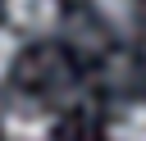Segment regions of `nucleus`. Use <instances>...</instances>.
Segmentation results:
<instances>
[{"label":"nucleus","instance_id":"1","mask_svg":"<svg viewBox=\"0 0 146 141\" xmlns=\"http://www.w3.org/2000/svg\"><path fill=\"white\" fill-rule=\"evenodd\" d=\"M0 132H5V141H50V132H55V118L41 109V105H27V100H18L5 118H0Z\"/></svg>","mask_w":146,"mask_h":141},{"label":"nucleus","instance_id":"2","mask_svg":"<svg viewBox=\"0 0 146 141\" xmlns=\"http://www.w3.org/2000/svg\"><path fill=\"white\" fill-rule=\"evenodd\" d=\"M5 5L23 32H50L59 18V0H5Z\"/></svg>","mask_w":146,"mask_h":141},{"label":"nucleus","instance_id":"3","mask_svg":"<svg viewBox=\"0 0 146 141\" xmlns=\"http://www.w3.org/2000/svg\"><path fill=\"white\" fill-rule=\"evenodd\" d=\"M110 141H146V100H132L110 118Z\"/></svg>","mask_w":146,"mask_h":141},{"label":"nucleus","instance_id":"4","mask_svg":"<svg viewBox=\"0 0 146 141\" xmlns=\"http://www.w3.org/2000/svg\"><path fill=\"white\" fill-rule=\"evenodd\" d=\"M14 59H18V36L0 27V77L9 73V64H14Z\"/></svg>","mask_w":146,"mask_h":141},{"label":"nucleus","instance_id":"5","mask_svg":"<svg viewBox=\"0 0 146 141\" xmlns=\"http://www.w3.org/2000/svg\"><path fill=\"white\" fill-rule=\"evenodd\" d=\"M96 9H100L105 18H114V23H123V18L132 14V0H96Z\"/></svg>","mask_w":146,"mask_h":141}]
</instances>
